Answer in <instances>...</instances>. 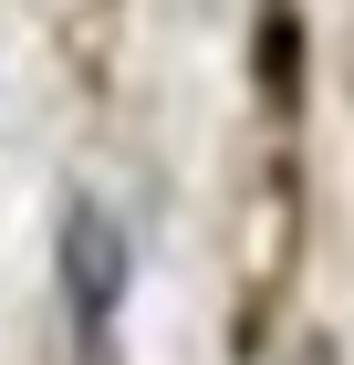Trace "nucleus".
I'll return each instance as SVG.
<instances>
[{
	"mask_svg": "<svg viewBox=\"0 0 354 365\" xmlns=\"http://www.w3.org/2000/svg\"><path fill=\"white\" fill-rule=\"evenodd\" d=\"M63 313H73L83 344L115 334V313H125V272H136V251H125V220H115L105 198H73V220H63Z\"/></svg>",
	"mask_w": 354,
	"mask_h": 365,
	"instance_id": "nucleus-1",
	"label": "nucleus"
},
{
	"mask_svg": "<svg viewBox=\"0 0 354 365\" xmlns=\"http://www.w3.org/2000/svg\"><path fill=\"white\" fill-rule=\"evenodd\" d=\"M292 365H333V344H302V355H292Z\"/></svg>",
	"mask_w": 354,
	"mask_h": 365,
	"instance_id": "nucleus-2",
	"label": "nucleus"
}]
</instances>
